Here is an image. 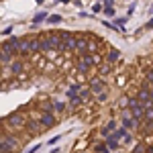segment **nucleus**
<instances>
[{
	"label": "nucleus",
	"mask_w": 153,
	"mask_h": 153,
	"mask_svg": "<svg viewBox=\"0 0 153 153\" xmlns=\"http://www.w3.org/2000/svg\"><path fill=\"white\" fill-rule=\"evenodd\" d=\"M51 104H53V112H63V110H65V102H63V100L53 98V100H51Z\"/></svg>",
	"instance_id": "6e6552de"
},
{
	"label": "nucleus",
	"mask_w": 153,
	"mask_h": 153,
	"mask_svg": "<svg viewBox=\"0 0 153 153\" xmlns=\"http://www.w3.org/2000/svg\"><path fill=\"white\" fill-rule=\"evenodd\" d=\"M29 129L33 131V133H43L45 127L41 125V120H31V123H29Z\"/></svg>",
	"instance_id": "1a4fd4ad"
},
{
	"label": "nucleus",
	"mask_w": 153,
	"mask_h": 153,
	"mask_svg": "<svg viewBox=\"0 0 153 153\" xmlns=\"http://www.w3.org/2000/svg\"><path fill=\"white\" fill-rule=\"evenodd\" d=\"M145 133H153V120H145Z\"/></svg>",
	"instance_id": "aec40b11"
},
{
	"label": "nucleus",
	"mask_w": 153,
	"mask_h": 153,
	"mask_svg": "<svg viewBox=\"0 0 153 153\" xmlns=\"http://www.w3.org/2000/svg\"><path fill=\"white\" fill-rule=\"evenodd\" d=\"M8 125L10 127H25V117L23 114H10L8 117Z\"/></svg>",
	"instance_id": "423d86ee"
},
{
	"label": "nucleus",
	"mask_w": 153,
	"mask_h": 153,
	"mask_svg": "<svg viewBox=\"0 0 153 153\" xmlns=\"http://www.w3.org/2000/svg\"><path fill=\"white\" fill-rule=\"evenodd\" d=\"M106 98H108V92H100V94H98V102H106Z\"/></svg>",
	"instance_id": "4be33fe9"
},
{
	"label": "nucleus",
	"mask_w": 153,
	"mask_h": 153,
	"mask_svg": "<svg viewBox=\"0 0 153 153\" xmlns=\"http://www.w3.org/2000/svg\"><path fill=\"white\" fill-rule=\"evenodd\" d=\"M84 100H82V96H74V98H70V106L71 108H76V106H80Z\"/></svg>",
	"instance_id": "2eb2a0df"
},
{
	"label": "nucleus",
	"mask_w": 153,
	"mask_h": 153,
	"mask_svg": "<svg viewBox=\"0 0 153 153\" xmlns=\"http://www.w3.org/2000/svg\"><path fill=\"white\" fill-rule=\"evenodd\" d=\"M104 12L108 14V16H112V14H114V10H112V6H104Z\"/></svg>",
	"instance_id": "393cba45"
},
{
	"label": "nucleus",
	"mask_w": 153,
	"mask_h": 153,
	"mask_svg": "<svg viewBox=\"0 0 153 153\" xmlns=\"http://www.w3.org/2000/svg\"><path fill=\"white\" fill-rule=\"evenodd\" d=\"M120 57V53H118L117 49H110V51H108V61H114V59H118Z\"/></svg>",
	"instance_id": "f3484780"
},
{
	"label": "nucleus",
	"mask_w": 153,
	"mask_h": 153,
	"mask_svg": "<svg viewBox=\"0 0 153 153\" xmlns=\"http://www.w3.org/2000/svg\"><path fill=\"white\" fill-rule=\"evenodd\" d=\"M76 70L80 71V74H86V71L90 70V68H88V65H84V63H80V61H78V65H76Z\"/></svg>",
	"instance_id": "6ab92c4d"
},
{
	"label": "nucleus",
	"mask_w": 153,
	"mask_h": 153,
	"mask_svg": "<svg viewBox=\"0 0 153 153\" xmlns=\"http://www.w3.org/2000/svg\"><path fill=\"white\" fill-rule=\"evenodd\" d=\"M12 33V27H6V29H2V35H10Z\"/></svg>",
	"instance_id": "bb28decb"
},
{
	"label": "nucleus",
	"mask_w": 153,
	"mask_h": 153,
	"mask_svg": "<svg viewBox=\"0 0 153 153\" xmlns=\"http://www.w3.org/2000/svg\"><path fill=\"white\" fill-rule=\"evenodd\" d=\"M90 90H92V94H100V92H104L106 90V84L100 80V78H94L92 84H90Z\"/></svg>",
	"instance_id": "20e7f679"
},
{
	"label": "nucleus",
	"mask_w": 153,
	"mask_h": 153,
	"mask_svg": "<svg viewBox=\"0 0 153 153\" xmlns=\"http://www.w3.org/2000/svg\"><path fill=\"white\" fill-rule=\"evenodd\" d=\"M16 145H19V141H16V139L2 135V141H0V151H2V153H10V151H14V147H16Z\"/></svg>",
	"instance_id": "f257e3e1"
},
{
	"label": "nucleus",
	"mask_w": 153,
	"mask_h": 153,
	"mask_svg": "<svg viewBox=\"0 0 153 153\" xmlns=\"http://www.w3.org/2000/svg\"><path fill=\"white\" fill-rule=\"evenodd\" d=\"M90 94H92V90H82V92H80V96H82V100H86V98H88Z\"/></svg>",
	"instance_id": "5701e85b"
},
{
	"label": "nucleus",
	"mask_w": 153,
	"mask_h": 153,
	"mask_svg": "<svg viewBox=\"0 0 153 153\" xmlns=\"http://www.w3.org/2000/svg\"><path fill=\"white\" fill-rule=\"evenodd\" d=\"M145 120H153V108H145Z\"/></svg>",
	"instance_id": "412c9836"
},
{
	"label": "nucleus",
	"mask_w": 153,
	"mask_h": 153,
	"mask_svg": "<svg viewBox=\"0 0 153 153\" xmlns=\"http://www.w3.org/2000/svg\"><path fill=\"white\" fill-rule=\"evenodd\" d=\"M29 43H31V51H41V39L33 37V39H29Z\"/></svg>",
	"instance_id": "f8f14e48"
},
{
	"label": "nucleus",
	"mask_w": 153,
	"mask_h": 153,
	"mask_svg": "<svg viewBox=\"0 0 153 153\" xmlns=\"http://www.w3.org/2000/svg\"><path fill=\"white\" fill-rule=\"evenodd\" d=\"M133 153H147V145H143V143H137V145L133 147Z\"/></svg>",
	"instance_id": "dca6fc26"
},
{
	"label": "nucleus",
	"mask_w": 153,
	"mask_h": 153,
	"mask_svg": "<svg viewBox=\"0 0 153 153\" xmlns=\"http://www.w3.org/2000/svg\"><path fill=\"white\" fill-rule=\"evenodd\" d=\"M47 23L49 25H59V23H61V16H59V14H49V16H47Z\"/></svg>",
	"instance_id": "4468645a"
},
{
	"label": "nucleus",
	"mask_w": 153,
	"mask_h": 153,
	"mask_svg": "<svg viewBox=\"0 0 153 153\" xmlns=\"http://www.w3.org/2000/svg\"><path fill=\"white\" fill-rule=\"evenodd\" d=\"M21 71H23V63H21V61H12V63H10V74L19 76Z\"/></svg>",
	"instance_id": "9b49d317"
},
{
	"label": "nucleus",
	"mask_w": 153,
	"mask_h": 153,
	"mask_svg": "<svg viewBox=\"0 0 153 153\" xmlns=\"http://www.w3.org/2000/svg\"><path fill=\"white\" fill-rule=\"evenodd\" d=\"M61 41H63V45H65V51H74V49L78 47V39L71 35V33H68V31H63L61 33Z\"/></svg>",
	"instance_id": "f03ea898"
},
{
	"label": "nucleus",
	"mask_w": 153,
	"mask_h": 153,
	"mask_svg": "<svg viewBox=\"0 0 153 153\" xmlns=\"http://www.w3.org/2000/svg\"><path fill=\"white\" fill-rule=\"evenodd\" d=\"M92 51H96V43L94 41H90V45H88V53H92Z\"/></svg>",
	"instance_id": "a878e982"
},
{
	"label": "nucleus",
	"mask_w": 153,
	"mask_h": 153,
	"mask_svg": "<svg viewBox=\"0 0 153 153\" xmlns=\"http://www.w3.org/2000/svg\"><path fill=\"white\" fill-rule=\"evenodd\" d=\"M145 84H147V86L153 84V70H149L147 74H145Z\"/></svg>",
	"instance_id": "a211bd4d"
},
{
	"label": "nucleus",
	"mask_w": 153,
	"mask_h": 153,
	"mask_svg": "<svg viewBox=\"0 0 153 153\" xmlns=\"http://www.w3.org/2000/svg\"><path fill=\"white\" fill-rule=\"evenodd\" d=\"M147 153H153V147H147Z\"/></svg>",
	"instance_id": "c85d7f7f"
},
{
	"label": "nucleus",
	"mask_w": 153,
	"mask_h": 153,
	"mask_svg": "<svg viewBox=\"0 0 153 153\" xmlns=\"http://www.w3.org/2000/svg\"><path fill=\"white\" fill-rule=\"evenodd\" d=\"M110 71V65H104V68H100V74H108Z\"/></svg>",
	"instance_id": "cd10ccee"
},
{
	"label": "nucleus",
	"mask_w": 153,
	"mask_h": 153,
	"mask_svg": "<svg viewBox=\"0 0 153 153\" xmlns=\"http://www.w3.org/2000/svg\"><path fill=\"white\" fill-rule=\"evenodd\" d=\"M104 141H106V145H108L110 149H118V139H114L112 135H108V137H106Z\"/></svg>",
	"instance_id": "ddd939ff"
},
{
	"label": "nucleus",
	"mask_w": 153,
	"mask_h": 153,
	"mask_svg": "<svg viewBox=\"0 0 153 153\" xmlns=\"http://www.w3.org/2000/svg\"><path fill=\"white\" fill-rule=\"evenodd\" d=\"M39 120H41V125H43L45 129H51V127L55 125V114H53V112H41V114H39Z\"/></svg>",
	"instance_id": "7ed1b4c3"
},
{
	"label": "nucleus",
	"mask_w": 153,
	"mask_h": 153,
	"mask_svg": "<svg viewBox=\"0 0 153 153\" xmlns=\"http://www.w3.org/2000/svg\"><path fill=\"white\" fill-rule=\"evenodd\" d=\"M137 98H139V100H141L143 104H147V102H149V100H151V90H149V88H147V84H145V86H143L141 90H139V94H137Z\"/></svg>",
	"instance_id": "39448f33"
},
{
	"label": "nucleus",
	"mask_w": 153,
	"mask_h": 153,
	"mask_svg": "<svg viewBox=\"0 0 153 153\" xmlns=\"http://www.w3.org/2000/svg\"><path fill=\"white\" fill-rule=\"evenodd\" d=\"M96 61H100V57H92L90 53L88 55H80V63H84V65H88V68H92Z\"/></svg>",
	"instance_id": "0eeeda50"
},
{
	"label": "nucleus",
	"mask_w": 153,
	"mask_h": 153,
	"mask_svg": "<svg viewBox=\"0 0 153 153\" xmlns=\"http://www.w3.org/2000/svg\"><path fill=\"white\" fill-rule=\"evenodd\" d=\"M47 16H49V14H47V12H45V10L37 12L35 16H33V23H35V25H39V23H43V21H47Z\"/></svg>",
	"instance_id": "9d476101"
},
{
	"label": "nucleus",
	"mask_w": 153,
	"mask_h": 153,
	"mask_svg": "<svg viewBox=\"0 0 153 153\" xmlns=\"http://www.w3.org/2000/svg\"><path fill=\"white\" fill-rule=\"evenodd\" d=\"M39 149H41V145H33L31 149H27V151H25V153H37V151H39Z\"/></svg>",
	"instance_id": "b1692460"
}]
</instances>
